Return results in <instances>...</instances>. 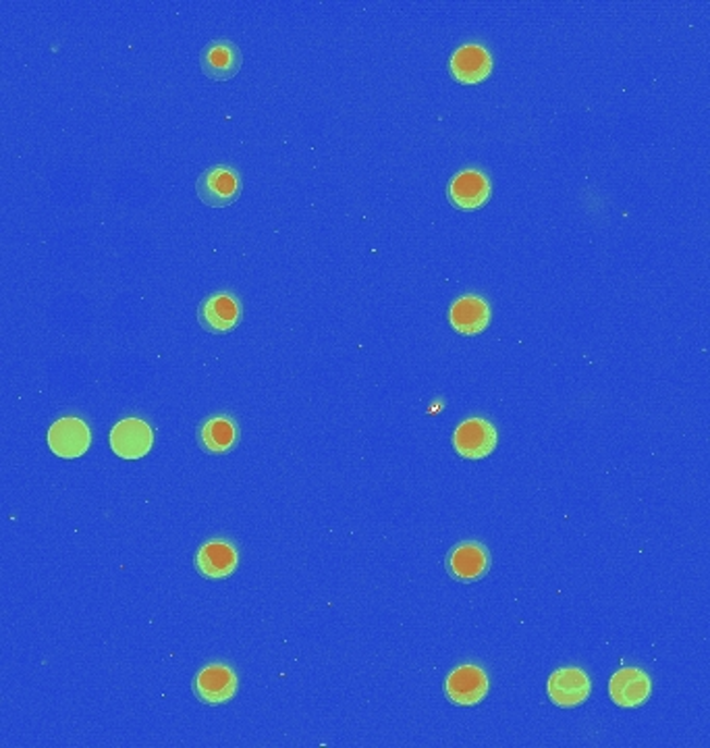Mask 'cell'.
Returning <instances> with one entry per match:
<instances>
[{"label": "cell", "mask_w": 710, "mask_h": 748, "mask_svg": "<svg viewBox=\"0 0 710 748\" xmlns=\"http://www.w3.org/2000/svg\"><path fill=\"white\" fill-rule=\"evenodd\" d=\"M198 198L210 208H227L240 200L244 182L237 169L229 164H217L201 173L196 182Z\"/></svg>", "instance_id": "6da1fadb"}, {"label": "cell", "mask_w": 710, "mask_h": 748, "mask_svg": "<svg viewBox=\"0 0 710 748\" xmlns=\"http://www.w3.org/2000/svg\"><path fill=\"white\" fill-rule=\"evenodd\" d=\"M489 674L480 665H474V663L455 667L444 680L446 699L451 703L462 704V707H474V704L482 703L485 697L489 695Z\"/></svg>", "instance_id": "7a4b0ae2"}, {"label": "cell", "mask_w": 710, "mask_h": 748, "mask_svg": "<svg viewBox=\"0 0 710 748\" xmlns=\"http://www.w3.org/2000/svg\"><path fill=\"white\" fill-rule=\"evenodd\" d=\"M91 445V431L88 425L77 416L59 418L48 429V447L57 457L75 459L86 454Z\"/></svg>", "instance_id": "3957f363"}, {"label": "cell", "mask_w": 710, "mask_h": 748, "mask_svg": "<svg viewBox=\"0 0 710 748\" xmlns=\"http://www.w3.org/2000/svg\"><path fill=\"white\" fill-rule=\"evenodd\" d=\"M242 318H244L242 302L231 292H217V294L208 295L198 308V320H200L201 329H206L208 333H215V335L233 331L242 322Z\"/></svg>", "instance_id": "277c9868"}, {"label": "cell", "mask_w": 710, "mask_h": 748, "mask_svg": "<svg viewBox=\"0 0 710 748\" xmlns=\"http://www.w3.org/2000/svg\"><path fill=\"white\" fill-rule=\"evenodd\" d=\"M490 196L492 183L480 169H464L446 185L449 203L460 210H478L489 203Z\"/></svg>", "instance_id": "5b68a950"}, {"label": "cell", "mask_w": 710, "mask_h": 748, "mask_svg": "<svg viewBox=\"0 0 710 748\" xmlns=\"http://www.w3.org/2000/svg\"><path fill=\"white\" fill-rule=\"evenodd\" d=\"M155 445V432L142 418H125L111 431L112 454L123 459H139L150 454Z\"/></svg>", "instance_id": "8992f818"}, {"label": "cell", "mask_w": 710, "mask_h": 748, "mask_svg": "<svg viewBox=\"0 0 710 748\" xmlns=\"http://www.w3.org/2000/svg\"><path fill=\"white\" fill-rule=\"evenodd\" d=\"M194 692L201 703H229L237 692V674L227 663H210L196 674Z\"/></svg>", "instance_id": "52a82bcc"}, {"label": "cell", "mask_w": 710, "mask_h": 748, "mask_svg": "<svg viewBox=\"0 0 710 748\" xmlns=\"http://www.w3.org/2000/svg\"><path fill=\"white\" fill-rule=\"evenodd\" d=\"M497 429L485 418H467L453 432V447L466 459H485L497 450Z\"/></svg>", "instance_id": "ba28073f"}, {"label": "cell", "mask_w": 710, "mask_h": 748, "mask_svg": "<svg viewBox=\"0 0 710 748\" xmlns=\"http://www.w3.org/2000/svg\"><path fill=\"white\" fill-rule=\"evenodd\" d=\"M446 572L457 583H476L487 576L490 569L489 549L478 541H466L457 544L446 555Z\"/></svg>", "instance_id": "9c48e42d"}, {"label": "cell", "mask_w": 710, "mask_h": 748, "mask_svg": "<svg viewBox=\"0 0 710 748\" xmlns=\"http://www.w3.org/2000/svg\"><path fill=\"white\" fill-rule=\"evenodd\" d=\"M449 69L455 82L464 86L480 84L492 73V54L489 48L476 42L460 46L449 61Z\"/></svg>", "instance_id": "30bf717a"}, {"label": "cell", "mask_w": 710, "mask_h": 748, "mask_svg": "<svg viewBox=\"0 0 710 748\" xmlns=\"http://www.w3.org/2000/svg\"><path fill=\"white\" fill-rule=\"evenodd\" d=\"M490 304L482 295L466 294L457 297L449 310V322L460 335H480L490 324Z\"/></svg>", "instance_id": "8fae6325"}, {"label": "cell", "mask_w": 710, "mask_h": 748, "mask_svg": "<svg viewBox=\"0 0 710 748\" xmlns=\"http://www.w3.org/2000/svg\"><path fill=\"white\" fill-rule=\"evenodd\" d=\"M547 690L556 707L572 709L590 697L592 682L579 667H563V670H556L555 674L549 678Z\"/></svg>", "instance_id": "7c38bea8"}, {"label": "cell", "mask_w": 710, "mask_h": 748, "mask_svg": "<svg viewBox=\"0 0 710 748\" xmlns=\"http://www.w3.org/2000/svg\"><path fill=\"white\" fill-rule=\"evenodd\" d=\"M244 63L242 50L229 40H215L201 50V73L212 82L233 79Z\"/></svg>", "instance_id": "4fadbf2b"}, {"label": "cell", "mask_w": 710, "mask_h": 748, "mask_svg": "<svg viewBox=\"0 0 710 748\" xmlns=\"http://www.w3.org/2000/svg\"><path fill=\"white\" fill-rule=\"evenodd\" d=\"M194 564L204 578L222 580L235 572L240 564V553L229 541L212 539L198 549Z\"/></svg>", "instance_id": "5bb4252c"}, {"label": "cell", "mask_w": 710, "mask_h": 748, "mask_svg": "<svg viewBox=\"0 0 710 748\" xmlns=\"http://www.w3.org/2000/svg\"><path fill=\"white\" fill-rule=\"evenodd\" d=\"M609 692L613 703L620 707H642L652 692V682L648 678V674L638 667H623L617 674H613V678L609 682Z\"/></svg>", "instance_id": "9a60e30c"}, {"label": "cell", "mask_w": 710, "mask_h": 748, "mask_svg": "<svg viewBox=\"0 0 710 748\" xmlns=\"http://www.w3.org/2000/svg\"><path fill=\"white\" fill-rule=\"evenodd\" d=\"M237 439H240L237 422L227 414H219L204 420L198 429V443L206 454H229L237 445Z\"/></svg>", "instance_id": "2e32d148"}]
</instances>
